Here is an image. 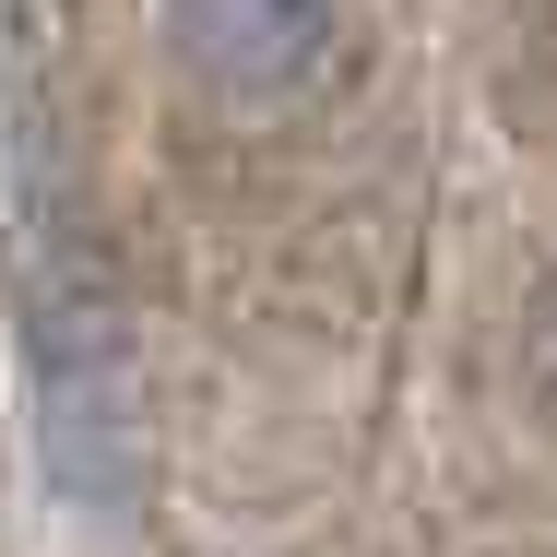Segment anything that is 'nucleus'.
I'll return each instance as SVG.
<instances>
[{
  "label": "nucleus",
  "mask_w": 557,
  "mask_h": 557,
  "mask_svg": "<svg viewBox=\"0 0 557 557\" xmlns=\"http://www.w3.org/2000/svg\"><path fill=\"white\" fill-rule=\"evenodd\" d=\"M24 356H36V416L60 450V486H119L131 474V333H119L108 273L60 225L24 261Z\"/></svg>",
  "instance_id": "obj_1"
},
{
  "label": "nucleus",
  "mask_w": 557,
  "mask_h": 557,
  "mask_svg": "<svg viewBox=\"0 0 557 557\" xmlns=\"http://www.w3.org/2000/svg\"><path fill=\"white\" fill-rule=\"evenodd\" d=\"M166 48L225 108H285L344 60V0H166Z\"/></svg>",
  "instance_id": "obj_2"
},
{
  "label": "nucleus",
  "mask_w": 557,
  "mask_h": 557,
  "mask_svg": "<svg viewBox=\"0 0 557 557\" xmlns=\"http://www.w3.org/2000/svg\"><path fill=\"white\" fill-rule=\"evenodd\" d=\"M498 108L557 154V0H498Z\"/></svg>",
  "instance_id": "obj_3"
},
{
  "label": "nucleus",
  "mask_w": 557,
  "mask_h": 557,
  "mask_svg": "<svg viewBox=\"0 0 557 557\" xmlns=\"http://www.w3.org/2000/svg\"><path fill=\"white\" fill-rule=\"evenodd\" d=\"M522 392H534V416H546V440H557V285L534 297V333H522Z\"/></svg>",
  "instance_id": "obj_4"
}]
</instances>
